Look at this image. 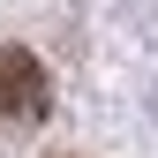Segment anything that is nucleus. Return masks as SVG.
<instances>
[{
    "label": "nucleus",
    "mask_w": 158,
    "mask_h": 158,
    "mask_svg": "<svg viewBox=\"0 0 158 158\" xmlns=\"http://www.w3.org/2000/svg\"><path fill=\"white\" fill-rule=\"evenodd\" d=\"M53 113V75L30 45H0V121L15 128H38Z\"/></svg>",
    "instance_id": "f257e3e1"
}]
</instances>
